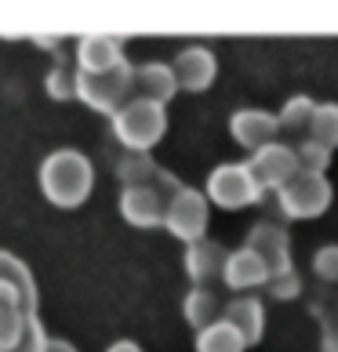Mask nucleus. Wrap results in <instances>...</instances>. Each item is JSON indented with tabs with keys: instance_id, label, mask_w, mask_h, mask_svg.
Masks as SVG:
<instances>
[{
	"instance_id": "1",
	"label": "nucleus",
	"mask_w": 338,
	"mask_h": 352,
	"mask_svg": "<svg viewBox=\"0 0 338 352\" xmlns=\"http://www.w3.org/2000/svg\"><path fill=\"white\" fill-rule=\"evenodd\" d=\"M41 186L47 192V200L59 204V207L84 204L87 192H91V164H87V156H81L76 149L51 153L44 160V167H41Z\"/></svg>"
},
{
	"instance_id": "2",
	"label": "nucleus",
	"mask_w": 338,
	"mask_h": 352,
	"mask_svg": "<svg viewBox=\"0 0 338 352\" xmlns=\"http://www.w3.org/2000/svg\"><path fill=\"white\" fill-rule=\"evenodd\" d=\"M164 106L157 102H142L131 98L124 109L113 113V131L131 153H146L149 146H157V138L164 135Z\"/></svg>"
},
{
	"instance_id": "3",
	"label": "nucleus",
	"mask_w": 338,
	"mask_h": 352,
	"mask_svg": "<svg viewBox=\"0 0 338 352\" xmlns=\"http://www.w3.org/2000/svg\"><path fill=\"white\" fill-rule=\"evenodd\" d=\"M76 98H84L98 113H116L131 102V66L120 62L109 73H81L76 76Z\"/></svg>"
},
{
	"instance_id": "4",
	"label": "nucleus",
	"mask_w": 338,
	"mask_h": 352,
	"mask_svg": "<svg viewBox=\"0 0 338 352\" xmlns=\"http://www.w3.org/2000/svg\"><path fill=\"white\" fill-rule=\"evenodd\" d=\"M207 192L218 207H244V204H255L262 186L255 182L251 167H240V164H229V167H218V171L207 178Z\"/></svg>"
},
{
	"instance_id": "5",
	"label": "nucleus",
	"mask_w": 338,
	"mask_h": 352,
	"mask_svg": "<svg viewBox=\"0 0 338 352\" xmlns=\"http://www.w3.org/2000/svg\"><path fill=\"white\" fill-rule=\"evenodd\" d=\"M164 221H167V229H171L175 236L197 243L204 226H207V204H204V197H200V192H193V189H178L175 197L167 200Z\"/></svg>"
},
{
	"instance_id": "6",
	"label": "nucleus",
	"mask_w": 338,
	"mask_h": 352,
	"mask_svg": "<svg viewBox=\"0 0 338 352\" xmlns=\"http://www.w3.org/2000/svg\"><path fill=\"white\" fill-rule=\"evenodd\" d=\"M167 211V200L153 186H131L120 192V214L131 226H160Z\"/></svg>"
},
{
	"instance_id": "7",
	"label": "nucleus",
	"mask_w": 338,
	"mask_h": 352,
	"mask_svg": "<svg viewBox=\"0 0 338 352\" xmlns=\"http://www.w3.org/2000/svg\"><path fill=\"white\" fill-rule=\"evenodd\" d=\"M175 73V87H186V91H204L215 76V58L207 47H186L178 55V62L171 66Z\"/></svg>"
},
{
	"instance_id": "8",
	"label": "nucleus",
	"mask_w": 338,
	"mask_h": 352,
	"mask_svg": "<svg viewBox=\"0 0 338 352\" xmlns=\"http://www.w3.org/2000/svg\"><path fill=\"white\" fill-rule=\"evenodd\" d=\"M280 200L288 207V214H317L324 200H328V189L317 175L306 178H288V186L280 189Z\"/></svg>"
},
{
	"instance_id": "9",
	"label": "nucleus",
	"mask_w": 338,
	"mask_h": 352,
	"mask_svg": "<svg viewBox=\"0 0 338 352\" xmlns=\"http://www.w3.org/2000/svg\"><path fill=\"white\" fill-rule=\"evenodd\" d=\"M131 91H135L131 98L157 102V106H164V102L175 95V73H171V66H160V62H153V66L131 69Z\"/></svg>"
},
{
	"instance_id": "10",
	"label": "nucleus",
	"mask_w": 338,
	"mask_h": 352,
	"mask_svg": "<svg viewBox=\"0 0 338 352\" xmlns=\"http://www.w3.org/2000/svg\"><path fill=\"white\" fill-rule=\"evenodd\" d=\"M120 62V41H113V36H84L76 47V69L81 73H109Z\"/></svg>"
},
{
	"instance_id": "11",
	"label": "nucleus",
	"mask_w": 338,
	"mask_h": 352,
	"mask_svg": "<svg viewBox=\"0 0 338 352\" xmlns=\"http://www.w3.org/2000/svg\"><path fill=\"white\" fill-rule=\"evenodd\" d=\"M291 167H295V156L288 149H280V146H262L255 156V167H251V175L258 186H284L291 175Z\"/></svg>"
},
{
	"instance_id": "12",
	"label": "nucleus",
	"mask_w": 338,
	"mask_h": 352,
	"mask_svg": "<svg viewBox=\"0 0 338 352\" xmlns=\"http://www.w3.org/2000/svg\"><path fill=\"white\" fill-rule=\"evenodd\" d=\"M277 131V120L269 113H258V109H248V113H237L233 116V135H237L240 146L248 149H262L266 142Z\"/></svg>"
},
{
	"instance_id": "13",
	"label": "nucleus",
	"mask_w": 338,
	"mask_h": 352,
	"mask_svg": "<svg viewBox=\"0 0 338 352\" xmlns=\"http://www.w3.org/2000/svg\"><path fill=\"white\" fill-rule=\"evenodd\" d=\"M226 251L218 243H207V240H197V243H189V251H186V269H189V276L204 283V280H211L222 272L226 265Z\"/></svg>"
},
{
	"instance_id": "14",
	"label": "nucleus",
	"mask_w": 338,
	"mask_h": 352,
	"mask_svg": "<svg viewBox=\"0 0 338 352\" xmlns=\"http://www.w3.org/2000/svg\"><path fill=\"white\" fill-rule=\"evenodd\" d=\"M266 272H269V265L251 251V247H248V251L229 254L226 265H222V276H226L233 287H251V283H258V280H266Z\"/></svg>"
},
{
	"instance_id": "15",
	"label": "nucleus",
	"mask_w": 338,
	"mask_h": 352,
	"mask_svg": "<svg viewBox=\"0 0 338 352\" xmlns=\"http://www.w3.org/2000/svg\"><path fill=\"white\" fill-rule=\"evenodd\" d=\"M226 323L244 338V345H248L262 334V309H258L255 298H237V302L226 309Z\"/></svg>"
},
{
	"instance_id": "16",
	"label": "nucleus",
	"mask_w": 338,
	"mask_h": 352,
	"mask_svg": "<svg viewBox=\"0 0 338 352\" xmlns=\"http://www.w3.org/2000/svg\"><path fill=\"white\" fill-rule=\"evenodd\" d=\"M0 283L11 287V291L22 298L25 312L33 316V276H30V269H25L19 258H11L8 251H0Z\"/></svg>"
},
{
	"instance_id": "17",
	"label": "nucleus",
	"mask_w": 338,
	"mask_h": 352,
	"mask_svg": "<svg viewBox=\"0 0 338 352\" xmlns=\"http://www.w3.org/2000/svg\"><path fill=\"white\" fill-rule=\"evenodd\" d=\"M160 167L149 160V153H127L120 164H116V178L124 182V189L131 186H149L153 178H157Z\"/></svg>"
},
{
	"instance_id": "18",
	"label": "nucleus",
	"mask_w": 338,
	"mask_h": 352,
	"mask_svg": "<svg viewBox=\"0 0 338 352\" xmlns=\"http://www.w3.org/2000/svg\"><path fill=\"white\" fill-rule=\"evenodd\" d=\"M218 312H222V305H218V298L211 291H204V287H197L189 298H186V320L193 323V327H211V323H218Z\"/></svg>"
},
{
	"instance_id": "19",
	"label": "nucleus",
	"mask_w": 338,
	"mask_h": 352,
	"mask_svg": "<svg viewBox=\"0 0 338 352\" xmlns=\"http://www.w3.org/2000/svg\"><path fill=\"white\" fill-rule=\"evenodd\" d=\"M197 349L200 352H244V338L229 323H211V327L200 331Z\"/></svg>"
},
{
	"instance_id": "20",
	"label": "nucleus",
	"mask_w": 338,
	"mask_h": 352,
	"mask_svg": "<svg viewBox=\"0 0 338 352\" xmlns=\"http://www.w3.org/2000/svg\"><path fill=\"white\" fill-rule=\"evenodd\" d=\"M76 76H81V69H76L66 55H59L55 66H51V73H47V80H44L47 95L51 98H73L76 95Z\"/></svg>"
},
{
	"instance_id": "21",
	"label": "nucleus",
	"mask_w": 338,
	"mask_h": 352,
	"mask_svg": "<svg viewBox=\"0 0 338 352\" xmlns=\"http://www.w3.org/2000/svg\"><path fill=\"white\" fill-rule=\"evenodd\" d=\"M22 323H25V316H22L19 309L0 305V352H8V349H15V345H19Z\"/></svg>"
},
{
	"instance_id": "22",
	"label": "nucleus",
	"mask_w": 338,
	"mask_h": 352,
	"mask_svg": "<svg viewBox=\"0 0 338 352\" xmlns=\"http://www.w3.org/2000/svg\"><path fill=\"white\" fill-rule=\"evenodd\" d=\"M44 349H47V338H44L41 320H36V316H25V323H22V338H19L15 352H44Z\"/></svg>"
},
{
	"instance_id": "23",
	"label": "nucleus",
	"mask_w": 338,
	"mask_h": 352,
	"mask_svg": "<svg viewBox=\"0 0 338 352\" xmlns=\"http://www.w3.org/2000/svg\"><path fill=\"white\" fill-rule=\"evenodd\" d=\"M313 109L306 98H298V102H291L288 109H284V127H302V120H306V113Z\"/></svg>"
},
{
	"instance_id": "24",
	"label": "nucleus",
	"mask_w": 338,
	"mask_h": 352,
	"mask_svg": "<svg viewBox=\"0 0 338 352\" xmlns=\"http://www.w3.org/2000/svg\"><path fill=\"white\" fill-rule=\"evenodd\" d=\"M109 352H142L135 342H116V345H109Z\"/></svg>"
},
{
	"instance_id": "25",
	"label": "nucleus",
	"mask_w": 338,
	"mask_h": 352,
	"mask_svg": "<svg viewBox=\"0 0 338 352\" xmlns=\"http://www.w3.org/2000/svg\"><path fill=\"white\" fill-rule=\"evenodd\" d=\"M44 352H76V349H73L70 342H47V349H44Z\"/></svg>"
},
{
	"instance_id": "26",
	"label": "nucleus",
	"mask_w": 338,
	"mask_h": 352,
	"mask_svg": "<svg viewBox=\"0 0 338 352\" xmlns=\"http://www.w3.org/2000/svg\"><path fill=\"white\" fill-rule=\"evenodd\" d=\"M8 352H15V349H8Z\"/></svg>"
}]
</instances>
